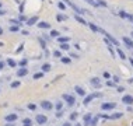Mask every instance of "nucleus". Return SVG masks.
Masks as SVG:
<instances>
[{
	"instance_id": "f257e3e1",
	"label": "nucleus",
	"mask_w": 133,
	"mask_h": 126,
	"mask_svg": "<svg viewBox=\"0 0 133 126\" xmlns=\"http://www.w3.org/2000/svg\"><path fill=\"white\" fill-rule=\"evenodd\" d=\"M62 98L66 101L67 106H74V104H76V97L74 95H70V94H63Z\"/></svg>"
},
{
	"instance_id": "f03ea898",
	"label": "nucleus",
	"mask_w": 133,
	"mask_h": 126,
	"mask_svg": "<svg viewBox=\"0 0 133 126\" xmlns=\"http://www.w3.org/2000/svg\"><path fill=\"white\" fill-rule=\"evenodd\" d=\"M39 106H41L44 111H50V109H53L55 106H53V104L50 101H46V100H44V101H41V104H39Z\"/></svg>"
},
{
	"instance_id": "7ed1b4c3",
	"label": "nucleus",
	"mask_w": 133,
	"mask_h": 126,
	"mask_svg": "<svg viewBox=\"0 0 133 126\" xmlns=\"http://www.w3.org/2000/svg\"><path fill=\"white\" fill-rule=\"evenodd\" d=\"M35 122L38 123V125H45V123L48 122V116L42 115V114H38V115L35 116Z\"/></svg>"
},
{
	"instance_id": "20e7f679",
	"label": "nucleus",
	"mask_w": 133,
	"mask_h": 126,
	"mask_svg": "<svg viewBox=\"0 0 133 126\" xmlns=\"http://www.w3.org/2000/svg\"><path fill=\"white\" fill-rule=\"evenodd\" d=\"M116 108V102H104L101 105V109L102 111H112V109Z\"/></svg>"
},
{
	"instance_id": "39448f33",
	"label": "nucleus",
	"mask_w": 133,
	"mask_h": 126,
	"mask_svg": "<svg viewBox=\"0 0 133 126\" xmlns=\"http://www.w3.org/2000/svg\"><path fill=\"white\" fill-rule=\"evenodd\" d=\"M18 119V115L17 114H8V115L4 116V120L6 123H16V120Z\"/></svg>"
},
{
	"instance_id": "423d86ee",
	"label": "nucleus",
	"mask_w": 133,
	"mask_h": 126,
	"mask_svg": "<svg viewBox=\"0 0 133 126\" xmlns=\"http://www.w3.org/2000/svg\"><path fill=\"white\" fill-rule=\"evenodd\" d=\"M90 84L94 88H101V86H102V84H101V78H100V77H91Z\"/></svg>"
},
{
	"instance_id": "0eeeda50",
	"label": "nucleus",
	"mask_w": 133,
	"mask_h": 126,
	"mask_svg": "<svg viewBox=\"0 0 133 126\" xmlns=\"http://www.w3.org/2000/svg\"><path fill=\"white\" fill-rule=\"evenodd\" d=\"M122 102L125 105H132L133 104V95H130V94H125L122 97Z\"/></svg>"
},
{
	"instance_id": "6e6552de",
	"label": "nucleus",
	"mask_w": 133,
	"mask_h": 126,
	"mask_svg": "<svg viewBox=\"0 0 133 126\" xmlns=\"http://www.w3.org/2000/svg\"><path fill=\"white\" fill-rule=\"evenodd\" d=\"M122 41H123V44H125L129 49H133V39L132 38H129V36H123Z\"/></svg>"
},
{
	"instance_id": "1a4fd4ad",
	"label": "nucleus",
	"mask_w": 133,
	"mask_h": 126,
	"mask_svg": "<svg viewBox=\"0 0 133 126\" xmlns=\"http://www.w3.org/2000/svg\"><path fill=\"white\" fill-rule=\"evenodd\" d=\"M74 91H76V94L77 95H80V97H86V90H84L83 87H80V86H76V87H74Z\"/></svg>"
},
{
	"instance_id": "9d476101",
	"label": "nucleus",
	"mask_w": 133,
	"mask_h": 126,
	"mask_svg": "<svg viewBox=\"0 0 133 126\" xmlns=\"http://www.w3.org/2000/svg\"><path fill=\"white\" fill-rule=\"evenodd\" d=\"M16 74H17L18 77H25L28 74V69H27V67H20V69L17 70V73H16Z\"/></svg>"
},
{
	"instance_id": "9b49d317",
	"label": "nucleus",
	"mask_w": 133,
	"mask_h": 126,
	"mask_svg": "<svg viewBox=\"0 0 133 126\" xmlns=\"http://www.w3.org/2000/svg\"><path fill=\"white\" fill-rule=\"evenodd\" d=\"M91 119H92V115H91V114H86V115L83 116V122H84V125H86V126H90Z\"/></svg>"
},
{
	"instance_id": "f8f14e48",
	"label": "nucleus",
	"mask_w": 133,
	"mask_h": 126,
	"mask_svg": "<svg viewBox=\"0 0 133 126\" xmlns=\"http://www.w3.org/2000/svg\"><path fill=\"white\" fill-rule=\"evenodd\" d=\"M94 92H92V94H90V95H86V97H84V100H83V104L84 105H88L90 104L91 101H92V100H94Z\"/></svg>"
},
{
	"instance_id": "ddd939ff",
	"label": "nucleus",
	"mask_w": 133,
	"mask_h": 126,
	"mask_svg": "<svg viewBox=\"0 0 133 126\" xmlns=\"http://www.w3.org/2000/svg\"><path fill=\"white\" fill-rule=\"evenodd\" d=\"M38 28H41V30H49V28H50V24L46 22V21H39V22H38Z\"/></svg>"
},
{
	"instance_id": "4468645a",
	"label": "nucleus",
	"mask_w": 133,
	"mask_h": 126,
	"mask_svg": "<svg viewBox=\"0 0 133 126\" xmlns=\"http://www.w3.org/2000/svg\"><path fill=\"white\" fill-rule=\"evenodd\" d=\"M74 20L76 21H78V22H80V24H83V25H88V22L86 20H84L83 17H81V16H78V14H74Z\"/></svg>"
},
{
	"instance_id": "2eb2a0df",
	"label": "nucleus",
	"mask_w": 133,
	"mask_h": 126,
	"mask_svg": "<svg viewBox=\"0 0 133 126\" xmlns=\"http://www.w3.org/2000/svg\"><path fill=\"white\" fill-rule=\"evenodd\" d=\"M123 116L122 112H115V114H112L111 116H109V119H112V120H116V119H120Z\"/></svg>"
},
{
	"instance_id": "dca6fc26",
	"label": "nucleus",
	"mask_w": 133,
	"mask_h": 126,
	"mask_svg": "<svg viewBox=\"0 0 133 126\" xmlns=\"http://www.w3.org/2000/svg\"><path fill=\"white\" fill-rule=\"evenodd\" d=\"M36 21H38V17L36 16H34V17H31V18H28L27 20V25H34V24H36Z\"/></svg>"
},
{
	"instance_id": "f3484780",
	"label": "nucleus",
	"mask_w": 133,
	"mask_h": 126,
	"mask_svg": "<svg viewBox=\"0 0 133 126\" xmlns=\"http://www.w3.org/2000/svg\"><path fill=\"white\" fill-rule=\"evenodd\" d=\"M67 18H69V17H67L66 14H62V13H60V14H58V16H56V20L59 21V22H62V21H66Z\"/></svg>"
},
{
	"instance_id": "a211bd4d",
	"label": "nucleus",
	"mask_w": 133,
	"mask_h": 126,
	"mask_svg": "<svg viewBox=\"0 0 133 126\" xmlns=\"http://www.w3.org/2000/svg\"><path fill=\"white\" fill-rule=\"evenodd\" d=\"M50 69H52V66H50L49 63H44V64H42V72H44V73L50 72Z\"/></svg>"
},
{
	"instance_id": "6ab92c4d",
	"label": "nucleus",
	"mask_w": 133,
	"mask_h": 126,
	"mask_svg": "<svg viewBox=\"0 0 133 126\" xmlns=\"http://www.w3.org/2000/svg\"><path fill=\"white\" fill-rule=\"evenodd\" d=\"M88 27L91 28V31H92V32H100V30H101L100 27H97V25L92 24V22H88Z\"/></svg>"
},
{
	"instance_id": "aec40b11",
	"label": "nucleus",
	"mask_w": 133,
	"mask_h": 126,
	"mask_svg": "<svg viewBox=\"0 0 133 126\" xmlns=\"http://www.w3.org/2000/svg\"><path fill=\"white\" fill-rule=\"evenodd\" d=\"M116 53H118V56H119V58H120L122 60H125V59H126V55H125V52H123V50H122L120 48H118V49H116Z\"/></svg>"
},
{
	"instance_id": "412c9836",
	"label": "nucleus",
	"mask_w": 133,
	"mask_h": 126,
	"mask_svg": "<svg viewBox=\"0 0 133 126\" xmlns=\"http://www.w3.org/2000/svg\"><path fill=\"white\" fill-rule=\"evenodd\" d=\"M6 63H7L10 67H16V66H17V62H16L14 59H11V58H8V59L6 60Z\"/></svg>"
},
{
	"instance_id": "4be33fe9",
	"label": "nucleus",
	"mask_w": 133,
	"mask_h": 126,
	"mask_svg": "<svg viewBox=\"0 0 133 126\" xmlns=\"http://www.w3.org/2000/svg\"><path fill=\"white\" fill-rule=\"evenodd\" d=\"M69 41H70L69 36H59V38H58V42H59V44H67Z\"/></svg>"
},
{
	"instance_id": "5701e85b",
	"label": "nucleus",
	"mask_w": 133,
	"mask_h": 126,
	"mask_svg": "<svg viewBox=\"0 0 133 126\" xmlns=\"http://www.w3.org/2000/svg\"><path fill=\"white\" fill-rule=\"evenodd\" d=\"M60 62H62L63 64H70V63H72V58H67V56H63L62 59H60Z\"/></svg>"
},
{
	"instance_id": "b1692460",
	"label": "nucleus",
	"mask_w": 133,
	"mask_h": 126,
	"mask_svg": "<svg viewBox=\"0 0 133 126\" xmlns=\"http://www.w3.org/2000/svg\"><path fill=\"white\" fill-rule=\"evenodd\" d=\"M77 118H78V112H72V114H70V116H69L70 122H74Z\"/></svg>"
},
{
	"instance_id": "393cba45",
	"label": "nucleus",
	"mask_w": 133,
	"mask_h": 126,
	"mask_svg": "<svg viewBox=\"0 0 133 126\" xmlns=\"http://www.w3.org/2000/svg\"><path fill=\"white\" fill-rule=\"evenodd\" d=\"M22 126H32V120L30 118H24L22 119Z\"/></svg>"
},
{
	"instance_id": "a878e982",
	"label": "nucleus",
	"mask_w": 133,
	"mask_h": 126,
	"mask_svg": "<svg viewBox=\"0 0 133 126\" xmlns=\"http://www.w3.org/2000/svg\"><path fill=\"white\" fill-rule=\"evenodd\" d=\"M55 109L56 111H63V102L62 101H58L55 104Z\"/></svg>"
},
{
	"instance_id": "bb28decb",
	"label": "nucleus",
	"mask_w": 133,
	"mask_h": 126,
	"mask_svg": "<svg viewBox=\"0 0 133 126\" xmlns=\"http://www.w3.org/2000/svg\"><path fill=\"white\" fill-rule=\"evenodd\" d=\"M50 36H52V38H59L60 32L58 31V30H52V31H50Z\"/></svg>"
},
{
	"instance_id": "cd10ccee",
	"label": "nucleus",
	"mask_w": 133,
	"mask_h": 126,
	"mask_svg": "<svg viewBox=\"0 0 133 126\" xmlns=\"http://www.w3.org/2000/svg\"><path fill=\"white\" fill-rule=\"evenodd\" d=\"M98 119H100V115L94 116V118L91 119V123H90V126H97V123H98Z\"/></svg>"
},
{
	"instance_id": "c85d7f7f",
	"label": "nucleus",
	"mask_w": 133,
	"mask_h": 126,
	"mask_svg": "<svg viewBox=\"0 0 133 126\" xmlns=\"http://www.w3.org/2000/svg\"><path fill=\"white\" fill-rule=\"evenodd\" d=\"M44 72H39V73H35L34 74V80H39V78H42V77H44Z\"/></svg>"
},
{
	"instance_id": "c756f323",
	"label": "nucleus",
	"mask_w": 133,
	"mask_h": 126,
	"mask_svg": "<svg viewBox=\"0 0 133 126\" xmlns=\"http://www.w3.org/2000/svg\"><path fill=\"white\" fill-rule=\"evenodd\" d=\"M27 108L30 109V111H36V108H38V106H36V104H32V102H31V104L27 105Z\"/></svg>"
},
{
	"instance_id": "7c9ffc66",
	"label": "nucleus",
	"mask_w": 133,
	"mask_h": 126,
	"mask_svg": "<svg viewBox=\"0 0 133 126\" xmlns=\"http://www.w3.org/2000/svg\"><path fill=\"white\" fill-rule=\"evenodd\" d=\"M10 22H11L13 25H18V27L21 25V21L18 20V18H13V20H10Z\"/></svg>"
},
{
	"instance_id": "2f4dec72",
	"label": "nucleus",
	"mask_w": 133,
	"mask_h": 126,
	"mask_svg": "<svg viewBox=\"0 0 133 126\" xmlns=\"http://www.w3.org/2000/svg\"><path fill=\"white\" fill-rule=\"evenodd\" d=\"M119 17L125 18V20H126V18H128V13H126L125 10H120V11H119Z\"/></svg>"
},
{
	"instance_id": "473e14b6",
	"label": "nucleus",
	"mask_w": 133,
	"mask_h": 126,
	"mask_svg": "<svg viewBox=\"0 0 133 126\" xmlns=\"http://www.w3.org/2000/svg\"><path fill=\"white\" fill-rule=\"evenodd\" d=\"M20 31V27L18 25H11L10 27V32H18Z\"/></svg>"
},
{
	"instance_id": "72a5a7b5",
	"label": "nucleus",
	"mask_w": 133,
	"mask_h": 126,
	"mask_svg": "<svg viewBox=\"0 0 133 126\" xmlns=\"http://www.w3.org/2000/svg\"><path fill=\"white\" fill-rule=\"evenodd\" d=\"M60 49H62V50H69L70 45L69 44H60Z\"/></svg>"
},
{
	"instance_id": "f704fd0d",
	"label": "nucleus",
	"mask_w": 133,
	"mask_h": 126,
	"mask_svg": "<svg viewBox=\"0 0 133 126\" xmlns=\"http://www.w3.org/2000/svg\"><path fill=\"white\" fill-rule=\"evenodd\" d=\"M18 64H20L21 67H27V64H28V60H27V59H22V60H20V62H18Z\"/></svg>"
},
{
	"instance_id": "c9c22d12",
	"label": "nucleus",
	"mask_w": 133,
	"mask_h": 126,
	"mask_svg": "<svg viewBox=\"0 0 133 126\" xmlns=\"http://www.w3.org/2000/svg\"><path fill=\"white\" fill-rule=\"evenodd\" d=\"M106 86H108V87H116V83L115 81H112V80H106Z\"/></svg>"
},
{
	"instance_id": "e433bc0d",
	"label": "nucleus",
	"mask_w": 133,
	"mask_h": 126,
	"mask_svg": "<svg viewBox=\"0 0 133 126\" xmlns=\"http://www.w3.org/2000/svg\"><path fill=\"white\" fill-rule=\"evenodd\" d=\"M20 84H21L20 81H13V83L10 84V87L11 88H17V87H20Z\"/></svg>"
},
{
	"instance_id": "4c0bfd02",
	"label": "nucleus",
	"mask_w": 133,
	"mask_h": 126,
	"mask_svg": "<svg viewBox=\"0 0 133 126\" xmlns=\"http://www.w3.org/2000/svg\"><path fill=\"white\" fill-rule=\"evenodd\" d=\"M86 2H87L88 4H91L92 7H98V3L95 2V0H86Z\"/></svg>"
},
{
	"instance_id": "58836bf2",
	"label": "nucleus",
	"mask_w": 133,
	"mask_h": 126,
	"mask_svg": "<svg viewBox=\"0 0 133 126\" xmlns=\"http://www.w3.org/2000/svg\"><path fill=\"white\" fill-rule=\"evenodd\" d=\"M53 56H55V58H59V59H62V58H63L60 50H55V52H53Z\"/></svg>"
},
{
	"instance_id": "ea45409f",
	"label": "nucleus",
	"mask_w": 133,
	"mask_h": 126,
	"mask_svg": "<svg viewBox=\"0 0 133 126\" xmlns=\"http://www.w3.org/2000/svg\"><path fill=\"white\" fill-rule=\"evenodd\" d=\"M58 7H59L60 10H66V4L63 3V2H59V3H58Z\"/></svg>"
},
{
	"instance_id": "a19ab883",
	"label": "nucleus",
	"mask_w": 133,
	"mask_h": 126,
	"mask_svg": "<svg viewBox=\"0 0 133 126\" xmlns=\"http://www.w3.org/2000/svg\"><path fill=\"white\" fill-rule=\"evenodd\" d=\"M98 6H102V7H106V3H105L104 0H97Z\"/></svg>"
},
{
	"instance_id": "79ce46f5",
	"label": "nucleus",
	"mask_w": 133,
	"mask_h": 126,
	"mask_svg": "<svg viewBox=\"0 0 133 126\" xmlns=\"http://www.w3.org/2000/svg\"><path fill=\"white\" fill-rule=\"evenodd\" d=\"M18 20H20V21H21V22H22V21H25V22H27V20H28V18H27V17H25L24 14H21L20 17H18Z\"/></svg>"
},
{
	"instance_id": "37998d69",
	"label": "nucleus",
	"mask_w": 133,
	"mask_h": 126,
	"mask_svg": "<svg viewBox=\"0 0 133 126\" xmlns=\"http://www.w3.org/2000/svg\"><path fill=\"white\" fill-rule=\"evenodd\" d=\"M102 76H104V78H106V80H109V78H111V73H108V72H104V74H102Z\"/></svg>"
},
{
	"instance_id": "c03bdc74",
	"label": "nucleus",
	"mask_w": 133,
	"mask_h": 126,
	"mask_svg": "<svg viewBox=\"0 0 133 126\" xmlns=\"http://www.w3.org/2000/svg\"><path fill=\"white\" fill-rule=\"evenodd\" d=\"M39 44H41V46H42V48H44V49L46 48V42L44 41V39H42V38H39Z\"/></svg>"
},
{
	"instance_id": "a18cd8bd",
	"label": "nucleus",
	"mask_w": 133,
	"mask_h": 126,
	"mask_svg": "<svg viewBox=\"0 0 133 126\" xmlns=\"http://www.w3.org/2000/svg\"><path fill=\"white\" fill-rule=\"evenodd\" d=\"M6 64H7L6 62H3V60H0V70H3L4 67H6Z\"/></svg>"
},
{
	"instance_id": "49530a36",
	"label": "nucleus",
	"mask_w": 133,
	"mask_h": 126,
	"mask_svg": "<svg viewBox=\"0 0 133 126\" xmlns=\"http://www.w3.org/2000/svg\"><path fill=\"white\" fill-rule=\"evenodd\" d=\"M63 116V111H58L56 112V118H62Z\"/></svg>"
},
{
	"instance_id": "de8ad7c7",
	"label": "nucleus",
	"mask_w": 133,
	"mask_h": 126,
	"mask_svg": "<svg viewBox=\"0 0 133 126\" xmlns=\"http://www.w3.org/2000/svg\"><path fill=\"white\" fill-rule=\"evenodd\" d=\"M126 20H129L130 22H133V14H128V18Z\"/></svg>"
},
{
	"instance_id": "09e8293b",
	"label": "nucleus",
	"mask_w": 133,
	"mask_h": 126,
	"mask_svg": "<svg viewBox=\"0 0 133 126\" xmlns=\"http://www.w3.org/2000/svg\"><path fill=\"white\" fill-rule=\"evenodd\" d=\"M94 97H95V98H101L102 94H101V92H94Z\"/></svg>"
},
{
	"instance_id": "8fccbe9b",
	"label": "nucleus",
	"mask_w": 133,
	"mask_h": 126,
	"mask_svg": "<svg viewBox=\"0 0 133 126\" xmlns=\"http://www.w3.org/2000/svg\"><path fill=\"white\" fill-rule=\"evenodd\" d=\"M116 90H118L119 92H123V91H125V88H123V87H116Z\"/></svg>"
},
{
	"instance_id": "3c124183",
	"label": "nucleus",
	"mask_w": 133,
	"mask_h": 126,
	"mask_svg": "<svg viewBox=\"0 0 133 126\" xmlns=\"http://www.w3.org/2000/svg\"><path fill=\"white\" fill-rule=\"evenodd\" d=\"M114 81L118 84V83H119V77H118V76H114Z\"/></svg>"
},
{
	"instance_id": "603ef678",
	"label": "nucleus",
	"mask_w": 133,
	"mask_h": 126,
	"mask_svg": "<svg viewBox=\"0 0 133 126\" xmlns=\"http://www.w3.org/2000/svg\"><path fill=\"white\" fill-rule=\"evenodd\" d=\"M70 58H76V59H77V58H78V55H77V53H70Z\"/></svg>"
},
{
	"instance_id": "864d4df0",
	"label": "nucleus",
	"mask_w": 133,
	"mask_h": 126,
	"mask_svg": "<svg viewBox=\"0 0 133 126\" xmlns=\"http://www.w3.org/2000/svg\"><path fill=\"white\" fill-rule=\"evenodd\" d=\"M6 14V10H3V8H0V16H4Z\"/></svg>"
},
{
	"instance_id": "5fc2aeb1",
	"label": "nucleus",
	"mask_w": 133,
	"mask_h": 126,
	"mask_svg": "<svg viewBox=\"0 0 133 126\" xmlns=\"http://www.w3.org/2000/svg\"><path fill=\"white\" fill-rule=\"evenodd\" d=\"M63 126H72V123H70V120H69V122H64V123H63Z\"/></svg>"
},
{
	"instance_id": "6e6d98bb",
	"label": "nucleus",
	"mask_w": 133,
	"mask_h": 126,
	"mask_svg": "<svg viewBox=\"0 0 133 126\" xmlns=\"http://www.w3.org/2000/svg\"><path fill=\"white\" fill-rule=\"evenodd\" d=\"M4 126H14V123H6Z\"/></svg>"
},
{
	"instance_id": "4d7b16f0",
	"label": "nucleus",
	"mask_w": 133,
	"mask_h": 126,
	"mask_svg": "<svg viewBox=\"0 0 133 126\" xmlns=\"http://www.w3.org/2000/svg\"><path fill=\"white\" fill-rule=\"evenodd\" d=\"M3 32H4V31H3V28L0 27V35H3Z\"/></svg>"
},
{
	"instance_id": "13d9d810",
	"label": "nucleus",
	"mask_w": 133,
	"mask_h": 126,
	"mask_svg": "<svg viewBox=\"0 0 133 126\" xmlns=\"http://www.w3.org/2000/svg\"><path fill=\"white\" fill-rule=\"evenodd\" d=\"M129 62H130V64H132V66H133V59H132V58H130V59H129Z\"/></svg>"
},
{
	"instance_id": "bf43d9fd",
	"label": "nucleus",
	"mask_w": 133,
	"mask_h": 126,
	"mask_svg": "<svg viewBox=\"0 0 133 126\" xmlns=\"http://www.w3.org/2000/svg\"><path fill=\"white\" fill-rule=\"evenodd\" d=\"M0 8H3V4H2V2H0Z\"/></svg>"
},
{
	"instance_id": "052dcab7",
	"label": "nucleus",
	"mask_w": 133,
	"mask_h": 126,
	"mask_svg": "<svg viewBox=\"0 0 133 126\" xmlns=\"http://www.w3.org/2000/svg\"><path fill=\"white\" fill-rule=\"evenodd\" d=\"M130 36H132V39H133V31H132V32H130Z\"/></svg>"
},
{
	"instance_id": "680f3d73",
	"label": "nucleus",
	"mask_w": 133,
	"mask_h": 126,
	"mask_svg": "<svg viewBox=\"0 0 133 126\" xmlns=\"http://www.w3.org/2000/svg\"><path fill=\"white\" fill-rule=\"evenodd\" d=\"M76 126H81V125H80V123H76Z\"/></svg>"
}]
</instances>
